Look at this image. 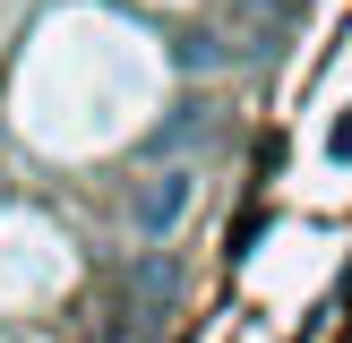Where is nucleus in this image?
<instances>
[{"mask_svg":"<svg viewBox=\"0 0 352 343\" xmlns=\"http://www.w3.org/2000/svg\"><path fill=\"white\" fill-rule=\"evenodd\" d=\"M189 198H198V172H181V163H172V172H155V180H138V198H129V223H138L146 240H164L172 223L189 215Z\"/></svg>","mask_w":352,"mask_h":343,"instance_id":"f257e3e1","label":"nucleus"},{"mask_svg":"<svg viewBox=\"0 0 352 343\" xmlns=\"http://www.w3.org/2000/svg\"><path fill=\"white\" fill-rule=\"evenodd\" d=\"M189 137H215V103H181V112H172L164 129L146 137V154H164V146H189Z\"/></svg>","mask_w":352,"mask_h":343,"instance_id":"f03ea898","label":"nucleus"},{"mask_svg":"<svg viewBox=\"0 0 352 343\" xmlns=\"http://www.w3.org/2000/svg\"><path fill=\"white\" fill-rule=\"evenodd\" d=\"M275 232V206H241V223H232V232H223V257H232V266H241V257H250L258 249V240H267Z\"/></svg>","mask_w":352,"mask_h":343,"instance_id":"7ed1b4c3","label":"nucleus"},{"mask_svg":"<svg viewBox=\"0 0 352 343\" xmlns=\"http://www.w3.org/2000/svg\"><path fill=\"white\" fill-rule=\"evenodd\" d=\"M172 60L181 69H223V43L215 34H189V43H172Z\"/></svg>","mask_w":352,"mask_h":343,"instance_id":"20e7f679","label":"nucleus"},{"mask_svg":"<svg viewBox=\"0 0 352 343\" xmlns=\"http://www.w3.org/2000/svg\"><path fill=\"white\" fill-rule=\"evenodd\" d=\"M327 163H352V103L327 120Z\"/></svg>","mask_w":352,"mask_h":343,"instance_id":"39448f33","label":"nucleus"}]
</instances>
